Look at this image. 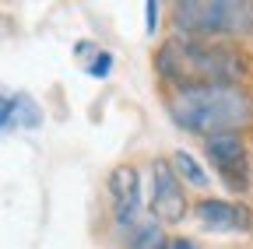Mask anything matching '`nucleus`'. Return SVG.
Returning <instances> with one entry per match:
<instances>
[{"label": "nucleus", "instance_id": "obj_5", "mask_svg": "<svg viewBox=\"0 0 253 249\" xmlns=\"http://www.w3.org/2000/svg\"><path fill=\"white\" fill-rule=\"evenodd\" d=\"M151 214H155V221H162V225H179L183 214H186L183 182H179V176L172 172L169 162L151 165Z\"/></svg>", "mask_w": 253, "mask_h": 249}, {"label": "nucleus", "instance_id": "obj_4", "mask_svg": "<svg viewBox=\"0 0 253 249\" xmlns=\"http://www.w3.org/2000/svg\"><path fill=\"white\" fill-rule=\"evenodd\" d=\"M204 151L211 165L218 169V176L225 179L229 190L243 193L250 186V151L246 144L239 141V134H225V137H208L204 141Z\"/></svg>", "mask_w": 253, "mask_h": 249}, {"label": "nucleus", "instance_id": "obj_7", "mask_svg": "<svg viewBox=\"0 0 253 249\" xmlns=\"http://www.w3.org/2000/svg\"><path fill=\"white\" fill-rule=\"evenodd\" d=\"M201 225L211 232H246L253 228V214L246 204H232V200H201L197 207Z\"/></svg>", "mask_w": 253, "mask_h": 249}, {"label": "nucleus", "instance_id": "obj_6", "mask_svg": "<svg viewBox=\"0 0 253 249\" xmlns=\"http://www.w3.org/2000/svg\"><path fill=\"white\" fill-rule=\"evenodd\" d=\"M109 193H113V211L120 228H134L137 225V211H141V176L134 165H116L109 176Z\"/></svg>", "mask_w": 253, "mask_h": 249}, {"label": "nucleus", "instance_id": "obj_8", "mask_svg": "<svg viewBox=\"0 0 253 249\" xmlns=\"http://www.w3.org/2000/svg\"><path fill=\"white\" fill-rule=\"evenodd\" d=\"M169 165H172V172H176L183 182L197 186V190H204V186H208V172L197 165V158H194V154H186V151H176Z\"/></svg>", "mask_w": 253, "mask_h": 249}, {"label": "nucleus", "instance_id": "obj_12", "mask_svg": "<svg viewBox=\"0 0 253 249\" xmlns=\"http://www.w3.org/2000/svg\"><path fill=\"white\" fill-rule=\"evenodd\" d=\"M169 249H197V246L190 242V239H172V242H169Z\"/></svg>", "mask_w": 253, "mask_h": 249}, {"label": "nucleus", "instance_id": "obj_9", "mask_svg": "<svg viewBox=\"0 0 253 249\" xmlns=\"http://www.w3.org/2000/svg\"><path fill=\"white\" fill-rule=\"evenodd\" d=\"M130 249H169V239H166L162 225L148 221V225H137V228H134Z\"/></svg>", "mask_w": 253, "mask_h": 249}, {"label": "nucleus", "instance_id": "obj_2", "mask_svg": "<svg viewBox=\"0 0 253 249\" xmlns=\"http://www.w3.org/2000/svg\"><path fill=\"white\" fill-rule=\"evenodd\" d=\"M169 112L190 134L225 137V134H239L243 127L253 123V99L239 84L186 88V91H176V95H172Z\"/></svg>", "mask_w": 253, "mask_h": 249}, {"label": "nucleus", "instance_id": "obj_1", "mask_svg": "<svg viewBox=\"0 0 253 249\" xmlns=\"http://www.w3.org/2000/svg\"><path fill=\"white\" fill-rule=\"evenodd\" d=\"M155 67L169 84H176V91L208 88V84H239L246 77L243 53L208 39H186V36L162 42Z\"/></svg>", "mask_w": 253, "mask_h": 249}, {"label": "nucleus", "instance_id": "obj_3", "mask_svg": "<svg viewBox=\"0 0 253 249\" xmlns=\"http://www.w3.org/2000/svg\"><path fill=\"white\" fill-rule=\"evenodd\" d=\"M176 25L186 39L208 36H253V0H183Z\"/></svg>", "mask_w": 253, "mask_h": 249}, {"label": "nucleus", "instance_id": "obj_10", "mask_svg": "<svg viewBox=\"0 0 253 249\" xmlns=\"http://www.w3.org/2000/svg\"><path fill=\"white\" fill-rule=\"evenodd\" d=\"M109 67H113V56H109V53H99V60L88 67V74H91V77H106Z\"/></svg>", "mask_w": 253, "mask_h": 249}, {"label": "nucleus", "instance_id": "obj_11", "mask_svg": "<svg viewBox=\"0 0 253 249\" xmlns=\"http://www.w3.org/2000/svg\"><path fill=\"white\" fill-rule=\"evenodd\" d=\"M155 21H158V7L148 4V32H155Z\"/></svg>", "mask_w": 253, "mask_h": 249}]
</instances>
